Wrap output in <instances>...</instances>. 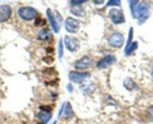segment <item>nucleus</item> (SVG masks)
I'll use <instances>...</instances> for the list:
<instances>
[{
	"mask_svg": "<svg viewBox=\"0 0 153 124\" xmlns=\"http://www.w3.org/2000/svg\"><path fill=\"white\" fill-rule=\"evenodd\" d=\"M138 3L139 1H129V5L133 17L137 19L138 24L141 25L149 18L150 6L145 1H143L140 4Z\"/></svg>",
	"mask_w": 153,
	"mask_h": 124,
	"instance_id": "f257e3e1",
	"label": "nucleus"
},
{
	"mask_svg": "<svg viewBox=\"0 0 153 124\" xmlns=\"http://www.w3.org/2000/svg\"><path fill=\"white\" fill-rule=\"evenodd\" d=\"M21 19L25 21H31L37 17V11L31 7H22L18 10Z\"/></svg>",
	"mask_w": 153,
	"mask_h": 124,
	"instance_id": "f03ea898",
	"label": "nucleus"
},
{
	"mask_svg": "<svg viewBox=\"0 0 153 124\" xmlns=\"http://www.w3.org/2000/svg\"><path fill=\"white\" fill-rule=\"evenodd\" d=\"M108 16L114 24H121L125 22V16L122 10L117 8H111L109 11Z\"/></svg>",
	"mask_w": 153,
	"mask_h": 124,
	"instance_id": "7ed1b4c3",
	"label": "nucleus"
},
{
	"mask_svg": "<svg viewBox=\"0 0 153 124\" xmlns=\"http://www.w3.org/2000/svg\"><path fill=\"white\" fill-rule=\"evenodd\" d=\"M90 76H91V74L88 72L71 71L69 73V79L76 84L82 83L85 79L90 78Z\"/></svg>",
	"mask_w": 153,
	"mask_h": 124,
	"instance_id": "20e7f679",
	"label": "nucleus"
},
{
	"mask_svg": "<svg viewBox=\"0 0 153 124\" xmlns=\"http://www.w3.org/2000/svg\"><path fill=\"white\" fill-rule=\"evenodd\" d=\"M124 43V36L120 33H114L108 39V44L111 47L120 48Z\"/></svg>",
	"mask_w": 153,
	"mask_h": 124,
	"instance_id": "39448f33",
	"label": "nucleus"
},
{
	"mask_svg": "<svg viewBox=\"0 0 153 124\" xmlns=\"http://www.w3.org/2000/svg\"><path fill=\"white\" fill-rule=\"evenodd\" d=\"M64 44H65L67 49L72 52L77 51L80 47V43H79V40L76 37H70V36H66L65 37Z\"/></svg>",
	"mask_w": 153,
	"mask_h": 124,
	"instance_id": "423d86ee",
	"label": "nucleus"
},
{
	"mask_svg": "<svg viewBox=\"0 0 153 124\" xmlns=\"http://www.w3.org/2000/svg\"><path fill=\"white\" fill-rule=\"evenodd\" d=\"M65 28L68 32L70 33H76L79 29L80 23L79 21L74 19L73 17H68L66 19L64 22Z\"/></svg>",
	"mask_w": 153,
	"mask_h": 124,
	"instance_id": "0eeeda50",
	"label": "nucleus"
},
{
	"mask_svg": "<svg viewBox=\"0 0 153 124\" xmlns=\"http://www.w3.org/2000/svg\"><path fill=\"white\" fill-rule=\"evenodd\" d=\"M116 61L117 59L115 56H114V55H107V56L102 58L97 62V67L99 69L108 68V67L111 66L112 64H114Z\"/></svg>",
	"mask_w": 153,
	"mask_h": 124,
	"instance_id": "6e6552de",
	"label": "nucleus"
},
{
	"mask_svg": "<svg viewBox=\"0 0 153 124\" xmlns=\"http://www.w3.org/2000/svg\"><path fill=\"white\" fill-rule=\"evenodd\" d=\"M93 61L89 56H84L75 62L74 67L77 70H85L92 66Z\"/></svg>",
	"mask_w": 153,
	"mask_h": 124,
	"instance_id": "1a4fd4ad",
	"label": "nucleus"
},
{
	"mask_svg": "<svg viewBox=\"0 0 153 124\" xmlns=\"http://www.w3.org/2000/svg\"><path fill=\"white\" fill-rule=\"evenodd\" d=\"M11 7L9 5H0V22L7 21L11 15Z\"/></svg>",
	"mask_w": 153,
	"mask_h": 124,
	"instance_id": "9d476101",
	"label": "nucleus"
},
{
	"mask_svg": "<svg viewBox=\"0 0 153 124\" xmlns=\"http://www.w3.org/2000/svg\"><path fill=\"white\" fill-rule=\"evenodd\" d=\"M46 16H47L48 19H49V22H50V25L52 26V29L55 31V33H58L60 31V26L58 25V22H57L56 19H55V16H54L53 13L51 10V9L48 8L46 10Z\"/></svg>",
	"mask_w": 153,
	"mask_h": 124,
	"instance_id": "9b49d317",
	"label": "nucleus"
},
{
	"mask_svg": "<svg viewBox=\"0 0 153 124\" xmlns=\"http://www.w3.org/2000/svg\"><path fill=\"white\" fill-rule=\"evenodd\" d=\"M38 38L43 41H49L52 39V34L47 28H43L38 32Z\"/></svg>",
	"mask_w": 153,
	"mask_h": 124,
	"instance_id": "f8f14e48",
	"label": "nucleus"
},
{
	"mask_svg": "<svg viewBox=\"0 0 153 124\" xmlns=\"http://www.w3.org/2000/svg\"><path fill=\"white\" fill-rule=\"evenodd\" d=\"M52 113L49 111H40L38 114H37V117L38 119L41 121L43 124H46L49 123L52 118Z\"/></svg>",
	"mask_w": 153,
	"mask_h": 124,
	"instance_id": "ddd939ff",
	"label": "nucleus"
},
{
	"mask_svg": "<svg viewBox=\"0 0 153 124\" xmlns=\"http://www.w3.org/2000/svg\"><path fill=\"white\" fill-rule=\"evenodd\" d=\"M61 115H62L63 118L65 120L70 119V118H71L73 116V111L70 102L66 103L65 106H64V110H63L62 113H61Z\"/></svg>",
	"mask_w": 153,
	"mask_h": 124,
	"instance_id": "4468645a",
	"label": "nucleus"
},
{
	"mask_svg": "<svg viewBox=\"0 0 153 124\" xmlns=\"http://www.w3.org/2000/svg\"><path fill=\"white\" fill-rule=\"evenodd\" d=\"M123 85L126 89L129 90V91L135 89L136 87H137V85L134 83V81H132V79H130V78H126V79L124 80Z\"/></svg>",
	"mask_w": 153,
	"mask_h": 124,
	"instance_id": "2eb2a0df",
	"label": "nucleus"
},
{
	"mask_svg": "<svg viewBox=\"0 0 153 124\" xmlns=\"http://www.w3.org/2000/svg\"><path fill=\"white\" fill-rule=\"evenodd\" d=\"M137 47H138V43H137V41L132 42V43H131V45L128 47V49H126L125 50L126 55H131L133 52H134V51L137 49Z\"/></svg>",
	"mask_w": 153,
	"mask_h": 124,
	"instance_id": "dca6fc26",
	"label": "nucleus"
},
{
	"mask_svg": "<svg viewBox=\"0 0 153 124\" xmlns=\"http://www.w3.org/2000/svg\"><path fill=\"white\" fill-rule=\"evenodd\" d=\"M71 13L78 16H82L85 15V10L79 6H75L71 9Z\"/></svg>",
	"mask_w": 153,
	"mask_h": 124,
	"instance_id": "f3484780",
	"label": "nucleus"
},
{
	"mask_svg": "<svg viewBox=\"0 0 153 124\" xmlns=\"http://www.w3.org/2000/svg\"><path fill=\"white\" fill-rule=\"evenodd\" d=\"M58 58L60 59L63 58V55H64V44H63V40L61 38L59 43H58Z\"/></svg>",
	"mask_w": 153,
	"mask_h": 124,
	"instance_id": "a211bd4d",
	"label": "nucleus"
},
{
	"mask_svg": "<svg viewBox=\"0 0 153 124\" xmlns=\"http://www.w3.org/2000/svg\"><path fill=\"white\" fill-rule=\"evenodd\" d=\"M132 37H133V28L132 27H131L129 29V32H128V40H127V44H126V49H128V46L131 45V43H132L131 42V40H132Z\"/></svg>",
	"mask_w": 153,
	"mask_h": 124,
	"instance_id": "6ab92c4d",
	"label": "nucleus"
},
{
	"mask_svg": "<svg viewBox=\"0 0 153 124\" xmlns=\"http://www.w3.org/2000/svg\"><path fill=\"white\" fill-rule=\"evenodd\" d=\"M85 0H71L70 1V3L72 4V5H74V6H79L81 5L82 4L85 2Z\"/></svg>",
	"mask_w": 153,
	"mask_h": 124,
	"instance_id": "aec40b11",
	"label": "nucleus"
},
{
	"mask_svg": "<svg viewBox=\"0 0 153 124\" xmlns=\"http://www.w3.org/2000/svg\"><path fill=\"white\" fill-rule=\"evenodd\" d=\"M120 1H118V0H111V1H108L107 6H120Z\"/></svg>",
	"mask_w": 153,
	"mask_h": 124,
	"instance_id": "412c9836",
	"label": "nucleus"
},
{
	"mask_svg": "<svg viewBox=\"0 0 153 124\" xmlns=\"http://www.w3.org/2000/svg\"><path fill=\"white\" fill-rule=\"evenodd\" d=\"M43 21H45L44 19H42L40 17H37L36 18V20H35V25H37V26H43V25H44L46 23H43V22H43Z\"/></svg>",
	"mask_w": 153,
	"mask_h": 124,
	"instance_id": "4be33fe9",
	"label": "nucleus"
},
{
	"mask_svg": "<svg viewBox=\"0 0 153 124\" xmlns=\"http://www.w3.org/2000/svg\"><path fill=\"white\" fill-rule=\"evenodd\" d=\"M148 115H149V119L153 121V106L149 108V110H148Z\"/></svg>",
	"mask_w": 153,
	"mask_h": 124,
	"instance_id": "5701e85b",
	"label": "nucleus"
},
{
	"mask_svg": "<svg viewBox=\"0 0 153 124\" xmlns=\"http://www.w3.org/2000/svg\"><path fill=\"white\" fill-rule=\"evenodd\" d=\"M94 3H98L97 4H102V3H104V1H102H102H94Z\"/></svg>",
	"mask_w": 153,
	"mask_h": 124,
	"instance_id": "b1692460",
	"label": "nucleus"
},
{
	"mask_svg": "<svg viewBox=\"0 0 153 124\" xmlns=\"http://www.w3.org/2000/svg\"><path fill=\"white\" fill-rule=\"evenodd\" d=\"M53 124H56V122H54Z\"/></svg>",
	"mask_w": 153,
	"mask_h": 124,
	"instance_id": "393cba45",
	"label": "nucleus"
}]
</instances>
